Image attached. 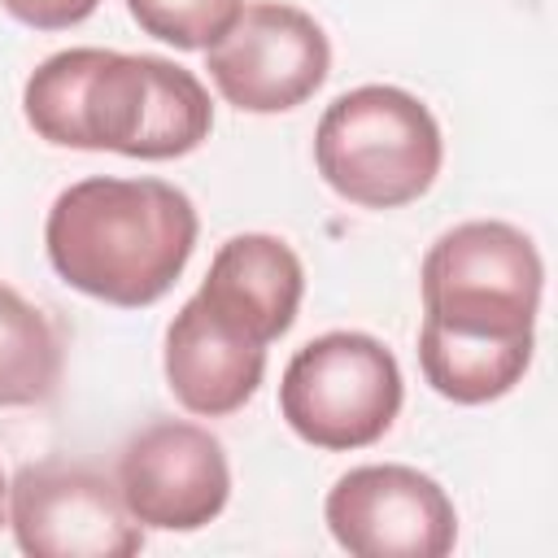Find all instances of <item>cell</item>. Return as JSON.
Segmentation results:
<instances>
[{"mask_svg":"<svg viewBox=\"0 0 558 558\" xmlns=\"http://www.w3.org/2000/svg\"><path fill=\"white\" fill-rule=\"evenodd\" d=\"M31 131L57 148L170 161L209 140L205 83L148 52L65 48L35 65L22 87Z\"/></svg>","mask_w":558,"mask_h":558,"instance_id":"obj_1","label":"cell"},{"mask_svg":"<svg viewBox=\"0 0 558 558\" xmlns=\"http://www.w3.org/2000/svg\"><path fill=\"white\" fill-rule=\"evenodd\" d=\"M196 209L166 179H83L70 183L44 222L52 270L118 310L161 301L196 248Z\"/></svg>","mask_w":558,"mask_h":558,"instance_id":"obj_2","label":"cell"},{"mask_svg":"<svg viewBox=\"0 0 558 558\" xmlns=\"http://www.w3.org/2000/svg\"><path fill=\"white\" fill-rule=\"evenodd\" d=\"M440 126L405 87L366 83L336 96L314 131L323 183L362 209H401L440 174Z\"/></svg>","mask_w":558,"mask_h":558,"instance_id":"obj_3","label":"cell"},{"mask_svg":"<svg viewBox=\"0 0 558 558\" xmlns=\"http://www.w3.org/2000/svg\"><path fill=\"white\" fill-rule=\"evenodd\" d=\"M418 279L427 323L471 336H532L545 266L519 227L475 218L427 248Z\"/></svg>","mask_w":558,"mask_h":558,"instance_id":"obj_4","label":"cell"},{"mask_svg":"<svg viewBox=\"0 0 558 558\" xmlns=\"http://www.w3.org/2000/svg\"><path fill=\"white\" fill-rule=\"evenodd\" d=\"M401 366L366 331H327L292 353L279 379L283 423L314 449H366L401 414Z\"/></svg>","mask_w":558,"mask_h":558,"instance_id":"obj_5","label":"cell"},{"mask_svg":"<svg viewBox=\"0 0 558 558\" xmlns=\"http://www.w3.org/2000/svg\"><path fill=\"white\" fill-rule=\"evenodd\" d=\"M4 497L13 541L31 558H131L144 549L118 480L87 462H31Z\"/></svg>","mask_w":558,"mask_h":558,"instance_id":"obj_6","label":"cell"},{"mask_svg":"<svg viewBox=\"0 0 558 558\" xmlns=\"http://www.w3.org/2000/svg\"><path fill=\"white\" fill-rule=\"evenodd\" d=\"M205 70L227 105L244 113H283L323 87L331 44L305 9L253 0L205 48Z\"/></svg>","mask_w":558,"mask_h":558,"instance_id":"obj_7","label":"cell"},{"mask_svg":"<svg viewBox=\"0 0 558 558\" xmlns=\"http://www.w3.org/2000/svg\"><path fill=\"white\" fill-rule=\"evenodd\" d=\"M327 527L353 558H445L458 541L449 493L401 462L344 471L327 493Z\"/></svg>","mask_w":558,"mask_h":558,"instance_id":"obj_8","label":"cell"},{"mask_svg":"<svg viewBox=\"0 0 558 558\" xmlns=\"http://www.w3.org/2000/svg\"><path fill=\"white\" fill-rule=\"evenodd\" d=\"M118 493L140 527L201 532L231 497V466L201 423L157 418L118 453Z\"/></svg>","mask_w":558,"mask_h":558,"instance_id":"obj_9","label":"cell"},{"mask_svg":"<svg viewBox=\"0 0 558 558\" xmlns=\"http://www.w3.org/2000/svg\"><path fill=\"white\" fill-rule=\"evenodd\" d=\"M301 292H305L301 257L292 253V244L266 231H244L218 244L209 275L196 288V296L227 327H235L257 344L279 340L296 323Z\"/></svg>","mask_w":558,"mask_h":558,"instance_id":"obj_10","label":"cell"},{"mask_svg":"<svg viewBox=\"0 0 558 558\" xmlns=\"http://www.w3.org/2000/svg\"><path fill=\"white\" fill-rule=\"evenodd\" d=\"M266 375V344L227 327L201 296H192L166 327V384L187 414H235Z\"/></svg>","mask_w":558,"mask_h":558,"instance_id":"obj_11","label":"cell"},{"mask_svg":"<svg viewBox=\"0 0 558 558\" xmlns=\"http://www.w3.org/2000/svg\"><path fill=\"white\" fill-rule=\"evenodd\" d=\"M423 379L458 405H484L506 397L532 366V336H471L423 318L418 327Z\"/></svg>","mask_w":558,"mask_h":558,"instance_id":"obj_12","label":"cell"},{"mask_svg":"<svg viewBox=\"0 0 558 558\" xmlns=\"http://www.w3.org/2000/svg\"><path fill=\"white\" fill-rule=\"evenodd\" d=\"M61 362L57 323L17 288L0 283V410L44 405L61 384Z\"/></svg>","mask_w":558,"mask_h":558,"instance_id":"obj_13","label":"cell"},{"mask_svg":"<svg viewBox=\"0 0 558 558\" xmlns=\"http://www.w3.org/2000/svg\"><path fill=\"white\" fill-rule=\"evenodd\" d=\"M144 35L174 44L183 52L209 48L244 9V0H126Z\"/></svg>","mask_w":558,"mask_h":558,"instance_id":"obj_14","label":"cell"},{"mask_svg":"<svg viewBox=\"0 0 558 558\" xmlns=\"http://www.w3.org/2000/svg\"><path fill=\"white\" fill-rule=\"evenodd\" d=\"M100 0H0V9L31 31H70L96 13Z\"/></svg>","mask_w":558,"mask_h":558,"instance_id":"obj_15","label":"cell"},{"mask_svg":"<svg viewBox=\"0 0 558 558\" xmlns=\"http://www.w3.org/2000/svg\"><path fill=\"white\" fill-rule=\"evenodd\" d=\"M4 493H9V484H4V471H0V501H4Z\"/></svg>","mask_w":558,"mask_h":558,"instance_id":"obj_16","label":"cell"}]
</instances>
